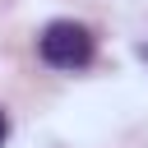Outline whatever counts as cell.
I'll use <instances>...</instances> for the list:
<instances>
[{
    "label": "cell",
    "mask_w": 148,
    "mask_h": 148,
    "mask_svg": "<svg viewBox=\"0 0 148 148\" xmlns=\"http://www.w3.org/2000/svg\"><path fill=\"white\" fill-rule=\"evenodd\" d=\"M37 51H42V60L56 65V69H83V65L92 60L97 42H92V32H88L83 23H74V18H56V23L42 28Z\"/></svg>",
    "instance_id": "6da1fadb"
},
{
    "label": "cell",
    "mask_w": 148,
    "mask_h": 148,
    "mask_svg": "<svg viewBox=\"0 0 148 148\" xmlns=\"http://www.w3.org/2000/svg\"><path fill=\"white\" fill-rule=\"evenodd\" d=\"M5 134H9V120H5V111H0V143H5Z\"/></svg>",
    "instance_id": "7a4b0ae2"
},
{
    "label": "cell",
    "mask_w": 148,
    "mask_h": 148,
    "mask_svg": "<svg viewBox=\"0 0 148 148\" xmlns=\"http://www.w3.org/2000/svg\"><path fill=\"white\" fill-rule=\"evenodd\" d=\"M139 60H143V65H148V42H139Z\"/></svg>",
    "instance_id": "3957f363"
}]
</instances>
